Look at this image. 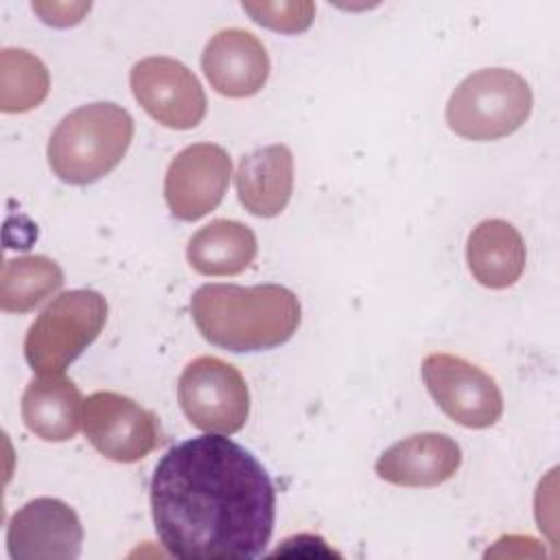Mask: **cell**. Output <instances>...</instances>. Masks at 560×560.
Here are the masks:
<instances>
[{
    "label": "cell",
    "mask_w": 560,
    "mask_h": 560,
    "mask_svg": "<svg viewBox=\"0 0 560 560\" xmlns=\"http://www.w3.org/2000/svg\"><path fill=\"white\" fill-rule=\"evenodd\" d=\"M149 490L155 534L175 558L252 560L271 540L273 481L245 446L221 433L171 446Z\"/></svg>",
    "instance_id": "cell-1"
},
{
    "label": "cell",
    "mask_w": 560,
    "mask_h": 560,
    "mask_svg": "<svg viewBox=\"0 0 560 560\" xmlns=\"http://www.w3.org/2000/svg\"><path fill=\"white\" fill-rule=\"evenodd\" d=\"M190 315L206 341L230 352H260L287 343L300 326L298 295L282 284H201Z\"/></svg>",
    "instance_id": "cell-2"
},
{
    "label": "cell",
    "mask_w": 560,
    "mask_h": 560,
    "mask_svg": "<svg viewBox=\"0 0 560 560\" xmlns=\"http://www.w3.org/2000/svg\"><path fill=\"white\" fill-rule=\"evenodd\" d=\"M133 140L131 114L109 101L81 105L61 118L48 140L52 173L74 186L98 182L125 158Z\"/></svg>",
    "instance_id": "cell-3"
},
{
    "label": "cell",
    "mask_w": 560,
    "mask_h": 560,
    "mask_svg": "<svg viewBox=\"0 0 560 560\" xmlns=\"http://www.w3.org/2000/svg\"><path fill=\"white\" fill-rule=\"evenodd\" d=\"M534 105L527 81L508 68H483L468 74L446 103V122L459 138L499 140L529 118Z\"/></svg>",
    "instance_id": "cell-4"
},
{
    "label": "cell",
    "mask_w": 560,
    "mask_h": 560,
    "mask_svg": "<svg viewBox=\"0 0 560 560\" xmlns=\"http://www.w3.org/2000/svg\"><path fill=\"white\" fill-rule=\"evenodd\" d=\"M105 319L107 302L101 293L74 289L57 295L24 337L26 363L37 374H63L101 335Z\"/></svg>",
    "instance_id": "cell-5"
},
{
    "label": "cell",
    "mask_w": 560,
    "mask_h": 560,
    "mask_svg": "<svg viewBox=\"0 0 560 560\" xmlns=\"http://www.w3.org/2000/svg\"><path fill=\"white\" fill-rule=\"evenodd\" d=\"M177 400L188 422L206 433L232 435L249 418L243 374L219 357H197L179 374Z\"/></svg>",
    "instance_id": "cell-6"
},
{
    "label": "cell",
    "mask_w": 560,
    "mask_h": 560,
    "mask_svg": "<svg viewBox=\"0 0 560 560\" xmlns=\"http://www.w3.org/2000/svg\"><path fill=\"white\" fill-rule=\"evenodd\" d=\"M422 381L438 407L466 429H488L503 413V394L497 381L457 354H427Z\"/></svg>",
    "instance_id": "cell-7"
},
{
    "label": "cell",
    "mask_w": 560,
    "mask_h": 560,
    "mask_svg": "<svg viewBox=\"0 0 560 560\" xmlns=\"http://www.w3.org/2000/svg\"><path fill=\"white\" fill-rule=\"evenodd\" d=\"M81 420L88 442L112 462H140L160 444L155 413L116 392L90 394Z\"/></svg>",
    "instance_id": "cell-8"
},
{
    "label": "cell",
    "mask_w": 560,
    "mask_h": 560,
    "mask_svg": "<svg viewBox=\"0 0 560 560\" xmlns=\"http://www.w3.org/2000/svg\"><path fill=\"white\" fill-rule=\"evenodd\" d=\"M129 83L142 109L164 127L186 131L206 116L208 101L199 79L173 57L140 59L129 72Z\"/></svg>",
    "instance_id": "cell-9"
},
{
    "label": "cell",
    "mask_w": 560,
    "mask_h": 560,
    "mask_svg": "<svg viewBox=\"0 0 560 560\" xmlns=\"http://www.w3.org/2000/svg\"><path fill=\"white\" fill-rule=\"evenodd\" d=\"M232 175L230 153L212 142H197L182 149L168 164L164 199L179 221H197L212 212L228 190Z\"/></svg>",
    "instance_id": "cell-10"
},
{
    "label": "cell",
    "mask_w": 560,
    "mask_h": 560,
    "mask_svg": "<svg viewBox=\"0 0 560 560\" xmlns=\"http://www.w3.org/2000/svg\"><path fill=\"white\" fill-rule=\"evenodd\" d=\"M81 545L77 512L52 497L24 503L7 525V551L13 560H74Z\"/></svg>",
    "instance_id": "cell-11"
},
{
    "label": "cell",
    "mask_w": 560,
    "mask_h": 560,
    "mask_svg": "<svg viewBox=\"0 0 560 560\" xmlns=\"http://www.w3.org/2000/svg\"><path fill=\"white\" fill-rule=\"evenodd\" d=\"M201 70L221 96L247 98L265 88L271 63L262 42L254 33L223 28L206 44Z\"/></svg>",
    "instance_id": "cell-12"
},
{
    "label": "cell",
    "mask_w": 560,
    "mask_h": 560,
    "mask_svg": "<svg viewBox=\"0 0 560 560\" xmlns=\"http://www.w3.org/2000/svg\"><path fill=\"white\" fill-rule=\"evenodd\" d=\"M462 464L459 444L435 431L413 433L376 459V475L394 486L433 488L448 481Z\"/></svg>",
    "instance_id": "cell-13"
},
{
    "label": "cell",
    "mask_w": 560,
    "mask_h": 560,
    "mask_svg": "<svg viewBox=\"0 0 560 560\" xmlns=\"http://www.w3.org/2000/svg\"><path fill=\"white\" fill-rule=\"evenodd\" d=\"M236 195L254 217H278L293 195V153L287 144L260 147L241 158L236 175Z\"/></svg>",
    "instance_id": "cell-14"
},
{
    "label": "cell",
    "mask_w": 560,
    "mask_h": 560,
    "mask_svg": "<svg viewBox=\"0 0 560 560\" xmlns=\"http://www.w3.org/2000/svg\"><path fill=\"white\" fill-rule=\"evenodd\" d=\"M79 387L63 374H37L22 394V420L44 442H68L83 422Z\"/></svg>",
    "instance_id": "cell-15"
},
{
    "label": "cell",
    "mask_w": 560,
    "mask_h": 560,
    "mask_svg": "<svg viewBox=\"0 0 560 560\" xmlns=\"http://www.w3.org/2000/svg\"><path fill=\"white\" fill-rule=\"evenodd\" d=\"M525 258L521 232L503 219H486L468 234V269L472 278L488 289L512 287L523 276Z\"/></svg>",
    "instance_id": "cell-16"
},
{
    "label": "cell",
    "mask_w": 560,
    "mask_h": 560,
    "mask_svg": "<svg viewBox=\"0 0 560 560\" xmlns=\"http://www.w3.org/2000/svg\"><path fill=\"white\" fill-rule=\"evenodd\" d=\"M256 252L252 228L232 219H214L192 234L186 258L201 276H236L254 262Z\"/></svg>",
    "instance_id": "cell-17"
},
{
    "label": "cell",
    "mask_w": 560,
    "mask_h": 560,
    "mask_svg": "<svg viewBox=\"0 0 560 560\" xmlns=\"http://www.w3.org/2000/svg\"><path fill=\"white\" fill-rule=\"evenodd\" d=\"M63 287L61 267L48 256H18L2 265L0 308L28 313Z\"/></svg>",
    "instance_id": "cell-18"
},
{
    "label": "cell",
    "mask_w": 560,
    "mask_h": 560,
    "mask_svg": "<svg viewBox=\"0 0 560 560\" xmlns=\"http://www.w3.org/2000/svg\"><path fill=\"white\" fill-rule=\"evenodd\" d=\"M50 90L48 68L24 48L0 52V109L4 114L31 112L44 103Z\"/></svg>",
    "instance_id": "cell-19"
},
{
    "label": "cell",
    "mask_w": 560,
    "mask_h": 560,
    "mask_svg": "<svg viewBox=\"0 0 560 560\" xmlns=\"http://www.w3.org/2000/svg\"><path fill=\"white\" fill-rule=\"evenodd\" d=\"M243 11L260 26L295 35L306 31L315 18V4L308 0H291V2H243Z\"/></svg>",
    "instance_id": "cell-20"
},
{
    "label": "cell",
    "mask_w": 560,
    "mask_h": 560,
    "mask_svg": "<svg viewBox=\"0 0 560 560\" xmlns=\"http://www.w3.org/2000/svg\"><path fill=\"white\" fill-rule=\"evenodd\" d=\"M90 7V2H33V11L50 26L79 24Z\"/></svg>",
    "instance_id": "cell-21"
}]
</instances>
